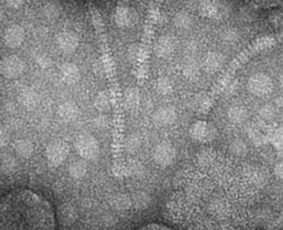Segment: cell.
<instances>
[{
    "label": "cell",
    "mask_w": 283,
    "mask_h": 230,
    "mask_svg": "<svg viewBox=\"0 0 283 230\" xmlns=\"http://www.w3.org/2000/svg\"><path fill=\"white\" fill-rule=\"evenodd\" d=\"M94 105L95 108L101 111V112H108L111 110L112 107V101H111V96L108 93V92H100L95 97V101H94Z\"/></svg>",
    "instance_id": "20"
},
{
    "label": "cell",
    "mask_w": 283,
    "mask_h": 230,
    "mask_svg": "<svg viewBox=\"0 0 283 230\" xmlns=\"http://www.w3.org/2000/svg\"><path fill=\"white\" fill-rule=\"evenodd\" d=\"M189 135L198 143H209L217 135V131L212 123L207 121H196L189 127Z\"/></svg>",
    "instance_id": "6"
},
{
    "label": "cell",
    "mask_w": 283,
    "mask_h": 230,
    "mask_svg": "<svg viewBox=\"0 0 283 230\" xmlns=\"http://www.w3.org/2000/svg\"><path fill=\"white\" fill-rule=\"evenodd\" d=\"M36 61H37V63H38L39 65H40L41 68H43V69L49 68L50 65H51V63H52L51 59H50L47 55H44V54L38 55L37 58H36Z\"/></svg>",
    "instance_id": "29"
},
{
    "label": "cell",
    "mask_w": 283,
    "mask_h": 230,
    "mask_svg": "<svg viewBox=\"0 0 283 230\" xmlns=\"http://www.w3.org/2000/svg\"><path fill=\"white\" fill-rule=\"evenodd\" d=\"M18 100L23 108L28 110H34L38 107L39 102H40V96H39L36 90L31 88H24L19 92Z\"/></svg>",
    "instance_id": "12"
},
{
    "label": "cell",
    "mask_w": 283,
    "mask_h": 230,
    "mask_svg": "<svg viewBox=\"0 0 283 230\" xmlns=\"http://www.w3.org/2000/svg\"><path fill=\"white\" fill-rule=\"evenodd\" d=\"M69 146L68 144L57 140L51 142L45 148V159L51 167H59L68 159Z\"/></svg>",
    "instance_id": "3"
},
{
    "label": "cell",
    "mask_w": 283,
    "mask_h": 230,
    "mask_svg": "<svg viewBox=\"0 0 283 230\" xmlns=\"http://www.w3.org/2000/svg\"><path fill=\"white\" fill-rule=\"evenodd\" d=\"M177 156V150L172 143L168 141H163L157 144L153 150V160L156 165L160 167H168L175 162Z\"/></svg>",
    "instance_id": "4"
},
{
    "label": "cell",
    "mask_w": 283,
    "mask_h": 230,
    "mask_svg": "<svg viewBox=\"0 0 283 230\" xmlns=\"http://www.w3.org/2000/svg\"><path fill=\"white\" fill-rule=\"evenodd\" d=\"M59 74H60L61 80L68 85H74L81 79L80 69L76 64L72 62L63 63L59 69Z\"/></svg>",
    "instance_id": "10"
},
{
    "label": "cell",
    "mask_w": 283,
    "mask_h": 230,
    "mask_svg": "<svg viewBox=\"0 0 283 230\" xmlns=\"http://www.w3.org/2000/svg\"><path fill=\"white\" fill-rule=\"evenodd\" d=\"M25 70V63L17 55L4 57L0 63V72L6 79H17L21 76Z\"/></svg>",
    "instance_id": "5"
},
{
    "label": "cell",
    "mask_w": 283,
    "mask_h": 230,
    "mask_svg": "<svg viewBox=\"0 0 283 230\" xmlns=\"http://www.w3.org/2000/svg\"><path fill=\"white\" fill-rule=\"evenodd\" d=\"M136 230H175L172 227H168L164 223H159V222H150V223H146L140 228H137Z\"/></svg>",
    "instance_id": "27"
},
{
    "label": "cell",
    "mask_w": 283,
    "mask_h": 230,
    "mask_svg": "<svg viewBox=\"0 0 283 230\" xmlns=\"http://www.w3.org/2000/svg\"><path fill=\"white\" fill-rule=\"evenodd\" d=\"M130 170H131V173L132 175H141L143 172H144V167L143 165H141L140 163H137V162H133L132 163V165L130 166Z\"/></svg>",
    "instance_id": "30"
},
{
    "label": "cell",
    "mask_w": 283,
    "mask_h": 230,
    "mask_svg": "<svg viewBox=\"0 0 283 230\" xmlns=\"http://www.w3.org/2000/svg\"><path fill=\"white\" fill-rule=\"evenodd\" d=\"M115 22L118 27L122 28L133 27L136 22V16L130 10H121L115 16Z\"/></svg>",
    "instance_id": "19"
},
{
    "label": "cell",
    "mask_w": 283,
    "mask_h": 230,
    "mask_svg": "<svg viewBox=\"0 0 283 230\" xmlns=\"http://www.w3.org/2000/svg\"><path fill=\"white\" fill-rule=\"evenodd\" d=\"M141 146H142V139L141 136L136 133L131 134L126 139V141H125V147H126V149L131 153L136 152V150L141 148Z\"/></svg>",
    "instance_id": "24"
},
{
    "label": "cell",
    "mask_w": 283,
    "mask_h": 230,
    "mask_svg": "<svg viewBox=\"0 0 283 230\" xmlns=\"http://www.w3.org/2000/svg\"><path fill=\"white\" fill-rule=\"evenodd\" d=\"M275 175H276V177H279V178L283 180V164H280V165L276 166Z\"/></svg>",
    "instance_id": "33"
},
{
    "label": "cell",
    "mask_w": 283,
    "mask_h": 230,
    "mask_svg": "<svg viewBox=\"0 0 283 230\" xmlns=\"http://www.w3.org/2000/svg\"><path fill=\"white\" fill-rule=\"evenodd\" d=\"M10 3L14 5V6H16V5H18V3H19V0H10Z\"/></svg>",
    "instance_id": "35"
},
{
    "label": "cell",
    "mask_w": 283,
    "mask_h": 230,
    "mask_svg": "<svg viewBox=\"0 0 283 230\" xmlns=\"http://www.w3.org/2000/svg\"><path fill=\"white\" fill-rule=\"evenodd\" d=\"M80 44L79 37L73 32H62L57 37L58 48L65 55H71L76 51Z\"/></svg>",
    "instance_id": "9"
},
{
    "label": "cell",
    "mask_w": 283,
    "mask_h": 230,
    "mask_svg": "<svg viewBox=\"0 0 283 230\" xmlns=\"http://www.w3.org/2000/svg\"><path fill=\"white\" fill-rule=\"evenodd\" d=\"M58 115L64 122H73L79 115V107L73 101H65L59 105Z\"/></svg>",
    "instance_id": "14"
},
{
    "label": "cell",
    "mask_w": 283,
    "mask_h": 230,
    "mask_svg": "<svg viewBox=\"0 0 283 230\" xmlns=\"http://www.w3.org/2000/svg\"><path fill=\"white\" fill-rule=\"evenodd\" d=\"M247 4L259 9H270L280 7L283 5V0H245Z\"/></svg>",
    "instance_id": "21"
},
{
    "label": "cell",
    "mask_w": 283,
    "mask_h": 230,
    "mask_svg": "<svg viewBox=\"0 0 283 230\" xmlns=\"http://www.w3.org/2000/svg\"><path fill=\"white\" fill-rule=\"evenodd\" d=\"M95 125L98 126V127H101V129H105L109 125V119L104 115L98 116L95 119Z\"/></svg>",
    "instance_id": "31"
},
{
    "label": "cell",
    "mask_w": 283,
    "mask_h": 230,
    "mask_svg": "<svg viewBox=\"0 0 283 230\" xmlns=\"http://www.w3.org/2000/svg\"><path fill=\"white\" fill-rule=\"evenodd\" d=\"M245 115H246L245 110L239 107H234L228 112L229 119L233 122H241L243 119H245Z\"/></svg>",
    "instance_id": "26"
},
{
    "label": "cell",
    "mask_w": 283,
    "mask_h": 230,
    "mask_svg": "<svg viewBox=\"0 0 283 230\" xmlns=\"http://www.w3.org/2000/svg\"><path fill=\"white\" fill-rule=\"evenodd\" d=\"M223 57L218 52H209L203 61V67L209 72H215L222 67Z\"/></svg>",
    "instance_id": "18"
},
{
    "label": "cell",
    "mask_w": 283,
    "mask_h": 230,
    "mask_svg": "<svg viewBox=\"0 0 283 230\" xmlns=\"http://www.w3.org/2000/svg\"><path fill=\"white\" fill-rule=\"evenodd\" d=\"M155 89L159 94L168 95L173 92V83L167 76H161L157 79Z\"/></svg>",
    "instance_id": "22"
},
{
    "label": "cell",
    "mask_w": 283,
    "mask_h": 230,
    "mask_svg": "<svg viewBox=\"0 0 283 230\" xmlns=\"http://www.w3.org/2000/svg\"><path fill=\"white\" fill-rule=\"evenodd\" d=\"M271 88L269 79L262 74H255L249 80V89L255 95H263Z\"/></svg>",
    "instance_id": "13"
},
{
    "label": "cell",
    "mask_w": 283,
    "mask_h": 230,
    "mask_svg": "<svg viewBox=\"0 0 283 230\" xmlns=\"http://www.w3.org/2000/svg\"><path fill=\"white\" fill-rule=\"evenodd\" d=\"M0 230H57L55 208L34 190H12L0 200Z\"/></svg>",
    "instance_id": "1"
},
{
    "label": "cell",
    "mask_w": 283,
    "mask_h": 230,
    "mask_svg": "<svg viewBox=\"0 0 283 230\" xmlns=\"http://www.w3.org/2000/svg\"><path fill=\"white\" fill-rule=\"evenodd\" d=\"M175 39L170 36H163L156 40L154 45V51L157 57L167 58L175 51Z\"/></svg>",
    "instance_id": "11"
},
{
    "label": "cell",
    "mask_w": 283,
    "mask_h": 230,
    "mask_svg": "<svg viewBox=\"0 0 283 230\" xmlns=\"http://www.w3.org/2000/svg\"><path fill=\"white\" fill-rule=\"evenodd\" d=\"M190 24H192V21H190V19L187 18L186 16H181V17L176 18L175 25L177 28L187 29V28L190 27Z\"/></svg>",
    "instance_id": "28"
},
{
    "label": "cell",
    "mask_w": 283,
    "mask_h": 230,
    "mask_svg": "<svg viewBox=\"0 0 283 230\" xmlns=\"http://www.w3.org/2000/svg\"><path fill=\"white\" fill-rule=\"evenodd\" d=\"M9 136H7V134L5 133V131L3 130L2 131V145L5 146L6 145V142H7V139H8Z\"/></svg>",
    "instance_id": "34"
},
{
    "label": "cell",
    "mask_w": 283,
    "mask_h": 230,
    "mask_svg": "<svg viewBox=\"0 0 283 230\" xmlns=\"http://www.w3.org/2000/svg\"><path fill=\"white\" fill-rule=\"evenodd\" d=\"M17 168L16 160L9 154H4L2 156V172L4 174L14 173Z\"/></svg>",
    "instance_id": "23"
},
{
    "label": "cell",
    "mask_w": 283,
    "mask_h": 230,
    "mask_svg": "<svg viewBox=\"0 0 283 230\" xmlns=\"http://www.w3.org/2000/svg\"><path fill=\"white\" fill-rule=\"evenodd\" d=\"M14 149L18 156L22 159H29L35 152V146L29 139H19L14 144Z\"/></svg>",
    "instance_id": "16"
},
{
    "label": "cell",
    "mask_w": 283,
    "mask_h": 230,
    "mask_svg": "<svg viewBox=\"0 0 283 230\" xmlns=\"http://www.w3.org/2000/svg\"><path fill=\"white\" fill-rule=\"evenodd\" d=\"M274 144L275 146H278L279 148H283V131L276 133L274 137Z\"/></svg>",
    "instance_id": "32"
},
{
    "label": "cell",
    "mask_w": 283,
    "mask_h": 230,
    "mask_svg": "<svg viewBox=\"0 0 283 230\" xmlns=\"http://www.w3.org/2000/svg\"><path fill=\"white\" fill-rule=\"evenodd\" d=\"M183 73L187 79H189V80H195V79L199 76L200 73L199 65L196 62H188L185 64V67H184Z\"/></svg>",
    "instance_id": "25"
},
{
    "label": "cell",
    "mask_w": 283,
    "mask_h": 230,
    "mask_svg": "<svg viewBox=\"0 0 283 230\" xmlns=\"http://www.w3.org/2000/svg\"><path fill=\"white\" fill-rule=\"evenodd\" d=\"M177 120V112L175 108L170 105H165L157 109L153 114V122L160 127H167L174 124Z\"/></svg>",
    "instance_id": "7"
},
{
    "label": "cell",
    "mask_w": 283,
    "mask_h": 230,
    "mask_svg": "<svg viewBox=\"0 0 283 230\" xmlns=\"http://www.w3.org/2000/svg\"><path fill=\"white\" fill-rule=\"evenodd\" d=\"M76 153L85 161L96 160L101 152L100 143L93 135L84 133L79 135L74 142Z\"/></svg>",
    "instance_id": "2"
},
{
    "label": "cell",
    "mask_w": 283,
    "mask_h": 230,
    "mask_svg": "<svg viewBox=\"0 0 283 230\" xmlns=\"http://www.w3.org/2000/svg\"><path fill=\"white\" fill-rule=\"evenodd\" d=\"M88 173V164L87 161L81 159V160H75L70 164L69 166V174L74 180H82L83 177Z\"/></svg>",
    "instance_id": "17"
},
{
    "label": "cell",
    "mask_w": 283,
    "mask_h": 230,
    "mask_svg": "<svg viewBox=\"0 0 283 230\" xmlns=\"http://www.w3.org/2000/svg\"><path fill=\"white\" fill-rule=\"evenodd\" d=\"M140 103H141V95L136 88H130L125 91L124 104L128 112H131V113L135 112L138 109V107H140Z\"/></svg>",
    "instance_id": "15"
},
{
    "label": "cell",
    "mask_w": 283,
    "mask_h": 230,
    "mask_svg": "<svg viewBox=\"0 0 283 230\" xmlns=\"http://www.w3.org/2000/svg\"><path fill=\"white\" fill-rule=\"evenodd\" d=\"M25 39L24 30L18 24H12L4 34V43L10 49H17L21 47Z\"/></svg>",
    "instance_id": "8"
}]
</instances>
